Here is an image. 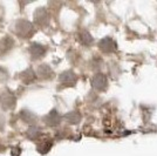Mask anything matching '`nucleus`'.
<instances>
[{"label": "nucleus", "instance_id": "f257e3e1", "mask_svg": "<svg viewBox=\"0 0 157 156\" xmlns=\"http://www.w3.org/2000/svg\"><path fill=\"white\" fill-rule=\"evenodd\" d=\"M14 31H15L17 35L26 39V38L31 37L33 34L34 28H33V25L29 21H27V20H19V21H17V24L14 26Z\"/></svg>", "mask_w": 157, "mask_h": 156}, {"label": "nucleus", "instance_id": "f03ea898", "mask_svg": "<svg viewBox=\"0 0 157 156\" xmlns=\"http://www.w3.org/2000/svg\"><path fill=\"white\" fill-rule=\"evenodd\" d=\"M0 103L4 109H12L15 106V98L12 93L10 92H4L0 95Z\"/></svg>", "mask_w": 157, "mask_h": 156}, {"label": "nucleus", "instance_id": "7ed1b4c3", "mask_svg": "<svg viewBox=\"0 0 157 156\" xmlns=\"http://www.w3.org/2000/svg\"><path fill=\"white\" fill-rule=\"evenodd\" d=\"M98 46H100V49L105 53L115 52L117 49L116 42L111 39V38H105V39H102L98 42Z\"/></svg>", "mask_w": 157, "mask_h": 156}, {"label": "nucleus", "instance_id": "20e7f679", "mask_svg": "<svg viewBox=\"0 0 157 156\" xmlns=\"http://www.w3.org/2000/svg\"><path fill=\"white\" fill-rule=\"evenodd\" d=\"M92 85L98 91H105L108 85V81L105 74H96L92 80Z\"/></svg>", "mask_w": 157, "mask_h": 156}, {"label": "nucleus", "instance_id": "39448f33", "mask_svg": "<svg viewBox=\"0 0 157 156\" xmlns=\"http://www.w3.org/2000/svg\"><path fill=\"white\" fill-rule=\"evenodd\" d=\"M60 82L65 86H73L76 82V75L72 71H67L60 75Z\"/></svg>", "mask_w": 157, "mask_h": 156}, {"label": "nucleus", "instance_id": "423d86ee", "mask_svg": "<svg viewBox=\"0 0 157 156\" xmlns=\"http://www.w3.org/2000/svg\"><path fill=\"white\" fill-rule=\"evenodd\" d=\"M34 18L36 24H39L40 26H45L48 24V20H49V15L47 13V11L45 8H39L35 14H34Z\"/></svg>", "mask_w": 157, "mask_h": 156}, {"label": "nucleus", "instance_id": "0eeeda50", "mask_svg": "<svg viewBox=\"0 0 157 156\" xmlns=\"http://www.w3.org/2000/svg\"><path fill=\"white\" fill-rule=\"evenodd\" d=\"M29 53H31L32 58L34 59V60H36V59L42 58V57L45 55L46 48H45L44 46L39 45V44H32V45H31V48H29Z\"/></svg>", "mask_w": 157, "mask_h": 156}, {"label": "nucleus", "instance_id": "6e6552de", "mask_svg": "<svg viewBox=\"0 0 157 156\" xmlns=\"http://www.w3.org/2000/svg\"><path fill=\"white\" fill-rule=\"evenodd\" d=\"M60 120H61V117H60L59 113L56 111H51L48 115L45 116L44 119V121H45V123L48 124V126H51V127H54V126H58L60 123Z\"/></svg>", "mask_w": 157, "mask_h": 156}, {"label": "nucleus", "instance_id": "1a4fd4ad", "mask_svg": "<svg viewBox=\"0 0 157 156\" xmlns=\"http://www.w3.org/2000/svg\"><path fill=\"white\" fill-rule=\"evenodd\" d=\"M36 75L41 79H51L53 75V71L48 65H40L36 69Z\"/></svg>", "mask_w": 157, "mask_h": 156}, {"label": "nucleus", "instance_id": "9d476101", "mask_svg": "<svg viewBox=\"0 0 157 156\" xmlns=\"http://www.w3.org/2000/svg\"><path fill=\"white\" fill-rule=\"evenodd\" d=\"M80 119L81 116L78 111H72V113H68L67 115H65V120L71 124H76L80 121Z\"/></svg>", "mask_w": 157, "mask_h": 156}, {"label": "nucleus", "instance_id": "9b49d317", "mask_svg": "<svg viewBox=\"0 0 157 156\" xmlns=\"http://www.w3.org/2000/svg\"><path fill=\"white\" fill-rule=\"evenodd\" d=\"M21 119L26 122V123H33L35 121V115L31 113V111H21Z\"/></svg>", "mask_w": 157, "mask_h": 156}, {"label": "nucleus", "instance_id": "f8f14e48", "mask_svg": "<svg viewBox=\"0 0 157 156\" xmlns=\"http://www.w3.org/2000/svg\"><path fill=\"white\" fill-rule=\"evenodd\" d=\"M80 41L83 44V45H90L93 42V38L92 35L89 34L88 32H86V31H83V32L80 33Z\"/></svg>", "mask_w": 157, "mask_h": 156}, {"label": "nucleus", "instance_id": "ddd939ff", "mask_svg": "<svg viewBox=\"0 0 157 156\" xmlns=\"http://www.w3.org/2000/svg\"><path fill=\"white\" fill-rule=\"evenodd\" d=\"M39 135H40V129L36 128V127H31L29 129L27 130V136L29 137V138H32V140L38 138Z\"/></svg>", "mask_w": 157, "mask_h": 156}, {"label": "nucleus", "instance_id": "4468645a", "mask_svg": "<svg viewBox=\"0 0 157 156\" xmlns=\"http://www.w3.org/2000/svg\"><path fill=\"white\" fill-rule=\"evenodd\" d=\"M51 147H52V142H44L41 143L39 147H38V149H39L40 153H42V154H45V153H47L48 150L51 149Z\"/></svg>", "mask_w": 157, "mask_h": 156}, {"label": "nucleus", "instance_id": "2eb2a0df", "mask_svg": "<svg viewBox=\"0 0 157 156\" xmlns=\"http://www.w3.org/2000/svg\"><path fill=\"white\" fill-rule=\"evenodd\" d=\"M2 127H4V119L0 116V129H2Z\"/></svg>", "mask_w": 157, "mask_h": 156}]
</instances>
